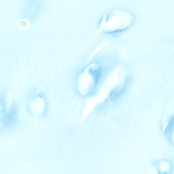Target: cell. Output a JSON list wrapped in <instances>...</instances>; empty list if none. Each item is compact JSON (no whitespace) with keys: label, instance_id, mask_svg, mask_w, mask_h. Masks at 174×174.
<instances>
[{"label":"cell","instance_id":"cell-1","mask_svg":"<svg viewBox=\"0 0 174 174\" xmlns=\"http://www.w3.org/2000/svg\"><path fill=\"white\" fill-rule=\"evenodd\" d=\"M15 116V113L14 111L11 112L8 116V121L12 122L13 121Z\"/></svg>","mask_w":174,"mask_h":174}]
</instances>
